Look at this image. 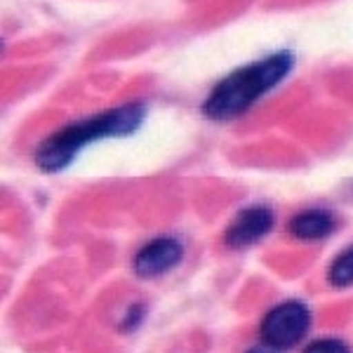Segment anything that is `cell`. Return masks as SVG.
<instances>
[{
  "label": "cell",
  "instance_id": "6da1fadb",
  "mask_svg": "<svg viewBox=\"0 0 353 353\" xmlns=\"http://www.w3.org/2000/svg\"><path fill=\"white\" fill-rule=\"evenodd\" d=\"M146 118V106L139 101L113 106L109 111H101L85 121L68 123L57 132L38 144L33 153V163L43 172H61L76 161V156L85 146L104 139H118V137H130L141 128Z\"/></svg>",
  "mask_w": 353,
  "mask_h": 353
},
{
  "label": "cell",
  "instance_id": "7a4b0ae2",
  "mask_svg": "<svg viewBox=\"0 0 353 353\" xmlns=\"http://www.w3.org/2000/svg\"><path fill=\"white\" fill-rule=\"evenodd\" d=\"M292 68L294 54L290 50H278L266 54L264 59L236 68L210 90L208 99L203 101V116L214 123L236 121L252 109L266 92L285 81Z\"/></svg>",
  "mask_w": 353,
  "mask_h": 353
},
{
  "label": "cell",
  "instance_id": "3957f363",
  "mask_svg": "<svg viewBox=\"0 0 353 353\" xmlns=\"http://www.w3.org/2000/svg\"><path fill=\"white\" fill-rule=\"evenodd\" d=\"M311 330V309L299 299H288L276 304L261 318L259 323V339L261 344L278 351H290Z\"/></svg>",
  "mask_w": 353,
  "mask_h": 353
},
{
  "label": "cell",
  "instance_id": "277c9868",
  "mask_svg": "<svg viewBox=\"0 0 353 353\" xmlns=\"http://www.w3.org/2000/svg\"><path fill=\"white\" fill-rule=\"evenodd\" d=\"M181 259H184V245H181L179 238L158 236L137 250L132 259V271L134 276L151 281V278H161L165 273L176 269L181 264Z\"/></svg>",
  "mask_w": 353,
  "mask_h": 353
},
{
  "label": "cell",
  "instance_id": "5b68a950",
  "mask_svg": "<svg viewBox=\"0 0 353 353\" xmlns=\"http://www.w3.org/2000/svg\"><path fill=\"white\" fill-rule=\"evenodd\" d=\"M273 226H276V214L269 205H248L229 221L224 245L229 250H248L269 236Z\"/></svg>",
  "mask_w": 353,
  "mask_h": 353
},
{
  "label": "cell",
  "instance_id": "8992f818",
  "mask_svg": "<svg viewBox=\"0 0 353 353\" xmlns=\"http://www.w3.org/2000/svg\"><path fill=\"white\" fill-rule=\"evenodd\" d=\"M337 231V217L330 210L311 208L290 219V233L297 241H325Z\"/></svg>",
  "mask_w": 353,
  "mask_h": 353
},
{
  "label": "cell",
  "instance_id": "52a82bcc",
  "mask_svg": "<svg viewBox=\"0 0 353 353\" xmlns=\"http://www.w3.org/2000/svg\"><path fill=\"white\" fill-rule=\"evenodd\" d=\"M327 283L332 288H351L353 285V243L330 261Z\"/></svg>",
  "mask_w": 353,
  "mask_h": 353
},
{
  "label": "cell",
  "instance_id": "ba28073f",
  "mask_svg": "<svg viewBox=\"0 0 353 353\" xmlns=\"http://www.w3.org/2000/svg\"><path fill=\"white\" fill-rule=\"evenodd\" d=\"M144 321H146V304L144 301H134V304H130L128 309H125L121 323H118V332L132 334L144 325Z\"/></svg>",
  "mask_w": 353,
  "mask_h": 353
},
{
  "label": "cell",
  "instance_id": "9c48e42d",
  "mask_svg": "<svg viewBox=\"0 0 353 353\" xmlns=\"http://www.w3.org/2000/svg\"><path fill=\"white\" fill-rule=\"evenodd\" d=\"M301 353H353V351L344 339L323 337V339H313L311 344H306Z\"/></svg>",
  "mask_w": 353,
  "mask_h": 353
},
{
  "label": "cell",
  "instance_id": "30bf717a",
  "mask_svg": "<svg viewBox=\"0 0 353 353\" xmlns=\"http://www.w3.org/2000/svg\"><path fill=\"white\" fill-rule=\"evenodd\" d=\"M245 353H281V351L271 349V346H266V344H261V346H252V349H248Z\"/></svg>",
  "mask_w": 353,
  "mask_h": 353
}]
</instances>
